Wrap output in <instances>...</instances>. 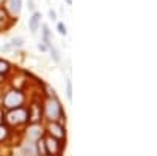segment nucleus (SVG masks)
Returning a JSON list of instances; mask_svg holds the SVG:
<instances>
[{
    "mask_svg": "<svg viewBox=\"0 0 157 156\" xmlns=\"http://www.w3.org/2000/svg\"><path fill=\"white\" fill-rule=\"evenodd\" d=\"M41 115H43L41 106H39V104H36V102H33L32 106H30V109H29V112H27L29 122H30L32 125H36L39 120H41Z\"/></svg>",
    "mask_w": 157,
    "mask_h": 156,
    "instance_id": "20e7f679",
    "label": "nucleus"
},
{
    "mask_svg": "<svg viewBox=\"0 0 157 156\" xmlns=\"http://www.w3.org/2000/svg\"><path fill=\"white\" fill-rule=\"evenodd\" d=\"M36 150L41 156H46L47 151H46V145H44V139H38V144H36Z\"/></svg>",
    "mask_w": 157,
    "mask_h": 156,
    "instance_id": "1a4fd4ad",
    "label": "nucleus"
},
{
    "mask_svg": "<svg viewBox=\"0 0 157 156\" xmlns=\"http://www.w3.org/2000/svg\"><path fill=\"white\" fill-rule=\"evenodd\" d=\"M11 47H13V46H11V44H8V46H5V47H2V50H10Z\"/></svg>",
    "mask_w": 157,
    "mask_h": 156,
    "instance_id": "4be33fe9",
    "label": "nucleus"
},
{
    "mask_svg": "<svg viewBox=\"0 0 157 156\" xmlns=\"http://www.w3.org/2000/svg\"><path fill=\"white\" fill-rule=\"evenodd\" d=\"M46 156H49V154H46Z\"/></svg>",
    "mask_w": 157,
    "mask_h": 156,
    "instance_id": "393cba45",
    "label": "nucleus"
},
{
    "mask_svg": "<svg viewBox=\"0 0 157 156\" xmlns=\"http://www.w3.org/2000/svg\"><path fill=\"white\" fill-rule=\"evenodd\" d=\"M8 70H10V65L3 60H0V74H5Z\"/></svg>",
    "mask_w": 157,
    "mask_h": 156,
    "instance_id": "f8f14e48",
    "label": "nucleus"
},
{
    "mask_svg": "<svg viewBox=\"0 0 157 156\" xmlns=\"http://www.w3.org/2000/svg\"><path fill=\"white\" fill-rule=\"evenodd\" d=\"M6 137V128L0 125V140H3Z\"/></svg>",
    "mask_w": 157,
    "mask_h": 156,
    "instance_id": "2eb2a0df",
    "label": "nucleus"
},
{
    "mask_svg": "<svg viewBox=\"0 0 157 156\" xmlns=\"http://www.w3.org/2000/svg\"><path fill=\"white\" fill-rule=\"evenodd\" d=\"M49 131L52 134V137H55V139H63L64 137V131H63V126H60L58 123H50L49 125Z\"/></svg>",
    "mask_w": 157,
    "mask_h": 156,
    "instance_id": "423d86ee",
    "label": "nucleus"
},
{
    "mask_svg": "<svg viewBox=\"0 0 157 156\" xmlns=\"http://www.w3.org/2000/svg\"><path fill=\"white\" fill-rule=\"evenodd\" d=\"M58 32H60L61 35H66V29H64V25H63L61 22L58 24Z\"/></svg>",
    "mask_w": 157,
    "mask_h": 156,
    "instance_id": "a211bd4d",
    "label": "nucleus"
},
{
    "mask_svg": "<svg viewBox=\"0 0 157 156\" xmlns=\"http://www.w3.org/2000/svg\"><path fill=\"white\" fill-rule=\"evenodd\" d=\"M25 120H27V112H25L22 107L11 109V112L8 114V122L13 123V125H19Z\"/></svg>",
    "mask_w": 157,
    "mask_h": 156,
    "instance_id": "f03ea898",
    "label": "nucleus"
},
{
    "mask_svg": "<svg viewBox=\"0 0 157 156\" xmlns=\"http://www.w3.org/2000/svg\"><path fill=\"white\" fill-rule=\"evenodd\" d=\"M46 109H47L49 118H52V120L58 118V117H61V114H63V112H61V106H60V102H58L57 99H49Z\"/></svg>",
    "mask_w": 157,
    "mask_h": 156,
    "instance_id": "7ed1b4c3",
    "label": "nucleus"
},
{
    "mask_svg": "<svg viewBox=\"0 0 157 156\" xmlns=\"http://www.w3.org/2000/svg\"><path fill=\"white\" fill-rule=\"evenodd\" d=\"M30 137H38V139H41V129H39L36 125H33L32 126V129H30Z\"/></svg>",
    "mask_w": 157,
    "mask_h": 156,
    "instance_id": "9d476101",
    "label": "nucleus"
},
{
    "mask_svg": "<svg viewBox=\"0 0 157 156\" xmlns=\"http://www.w3.org/2000/svg\"><path fill=\"white\" fill-rule=\"evenodd\" d=\"M8 8L13 14H19L21 11V0H8Z\"/></svg>",
    "mask_w": 157,
    "mask_h": 156,
    "instance_id": "6e6552de",
    "label": "nucleus"
},
{
    "mask_svg": "<svg viewBox=\"0 0 157 156\" xmlns=\"http://www.w3.org/2000/svg\"><path fill=\"white\" fill-rule=\"evenodd\" d=\"M66 95H68V99L71 101L72 99V84H71V81H66Z\"/></svg>",
    "mask_w": 157,
    "mask_h": 156,
    "instance_id": "9b49d317",
    "label": "nucleus"
},
{
    "mask_svg": "<svg viewBox=\"0 0 157 156\" xmlns=\"http://www.w3.org/2000/svg\"><path fill=\"white\" fill-rule=\"evenodd\" d=\"M49 16H50V19H57V14H55V11H54V10H50V11H49Z\"/></svg>",
    "mask_w": 157,
    "mask_h": 156,
    "instance_id": "6ab92c4d",
    "label": "nucleus"
},
{
    "mask_svg": "<svg viewBox=\"0 0 157 156\" xmlns=\"http://www.w3.org/2000/svg\"><path fill=\"white\" fill-rule=\"evenodd\" d=\"M39 19H41V16H39V13H33V16L30 18V22H29V25H30V30H32V33H36V30H38V25H39Z\"/></svg>",
    "mask_w": 157,
    "mask_h": 156,
    "instance_id": "0eeeda50",
    "label": "nucleus"
},
{
    "mask_svg": "<svg viewBox=\"0 0 157 156\" xmlns=\"http://www.w3.org/2000/svg\"><path fill=\"white\" fill-rule=\"evenodd\" d=\"M52 57H54V60H55L57 63L61 60V57H60V52H58L57 49H52Z\"/></svg>",
    "mask_w": 157,
    "mask_h": 156,
    "instance_id": "4468645a",
    "label": "nucleus"
},
{
    "mask_svg": "<svg viewBox=\"0 0 157 156\" xmlns=\"http://www.w3.org/2000/svg\"><path fill=\"white\" fill-rule=\"evenodd\" d=\"M17 156H24V154H17Z\"/></svg>",
    "mask_w": 157,
    "mask_h": 156,
    "instance_id": "b1692460",
    "label": "nucleus"
},
{
    "mask_svg": "<svg viewBox=\"0 0 157 156\" xmlns=\"http://www.w3.org/2000/svg\"><path fill=\"white\" fill-rule=\"evenodd\" d=\"M29 8H30L32 11H35V3L32 2V0H29Z\"/></svg>",
    "mask_w": 157,
    "mask_h": 156,
    "instance_id": "aec40b11",
    "label": "nucleus"
},
{
    "mask_svg": "<svg viewBox=\"0 0 157 156\" xmlns=\"http://www.w3.org/2000/svg\"><path fill=\"white\" fill-rule=\"evenodd\" d=\"M66 2H68V5H71V3H72V0H66Z\"/></svg>",
    "mask_w": 157,
    "mask_h": 156,
    "instance_id": "5701e85b",
    "label": "nucleus"
},
{
    "mask_svg": "<svg viewBox=\"0 0 157 156\" xmlns=\"http://www.w3.org/2000/svg\"><path fill=\"white\" fill-rule=\"evenodd\" d=\"M44 43L50 44L49 43V29H47V25H44Z\"/></svg>",
    "mask_w": 157,
    "mask_h": 156,
    "instance_id": "dca6fc26",
    "label": "nucleus"
},
{
    "mask_svg": "<svg viewBox=\"0 0 157 156\" xmlns=\"http://www.w3.org/2000/svg\"><path fill=\"white\" fill-rule=\"evenodd\" d=\"M38 49H39V50H46V46H44V44H38Z\"/></svg>",
    "mask_w": 157,
    "mask_h": 156,
    "instance_id": "412c9836",
    "label": "nucleus"
},
{
    "mask_svg": "<svg viewBox=\"0 0 157 156\" xmlns=\"http://www.w3.org/2000/svg\"><path fill=\"white\" fill-rule=\"evenodd\" d=\"M44 145H46L47 154H58V153L61 151V145H60L58 139L52 137V136L47 137V139H44Z\"/></svg>",
    "mask_w": 157,
    "mask_h": 156,
    "instance_id": "39448f33",
    "label": "nucleus"
},
{
    "mask_svg": "<svg viewBox=\"0 0 157 156\" xmlns=\"http://www.w3.org/2000/svg\"><path fill=\"white\" fill-rule=\"evenodd\" d=\"M6 22V14L3 13V10H0V25Z\"/></svg>",
    "mask_w": 157,
    "mask_h": 156,
    "instance_id": "f3484780",
    "label": "nucleus"
},
{
    "mask_svg": "<svg viewBox=\"0 0 157 156\" xmlns=\"http://www.w3.org/2000/svg\"><path fill=\"white\" fill-rule=\"evenodd\" d=\"M24 44V40H22V38H14V40H11V46H22Z\"/></svg>",
    "mask_w": 157,
    "mask_h": 156,
    "instance_id": "ddd939ff",
    "label": "nucleus"
},
{
    "mask_svg": "<svg viewBox=\"0 0 157 156\" xmlns=\"http://www.w3.org/2000/svg\"><path fill=\"white\" fill-rule=\"evenodd\" d=\"M24 102V96L21 92H17V90H13V92H8L5 99H3V104L5 107L8 109H16V107H21V104Z\"/></svg>",
    "mask_w": 157,
    "mask_h": 156,
    "instance_id": "f257e3e1",
    "label": "nucleus"
}]
</instances>
